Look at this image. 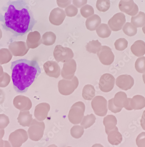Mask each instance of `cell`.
I'll return each mask as SVG.
<instances>
[{
	"label": "cell",
	"instance_id": "cell-1",
	"mask_svg": "<svg viewBox=\"0 0 145 147\" xmlns=\"http://www.w3.org/2000/svg\"><path fill=\"white\" fill-rule=\"evenodd\" d=\"M0 14L3 28L16 37L23 36L31 31L37 21L25 0L9 1Z\"/></svg>",
	"mask_w": 145,
	"mask_h": 147
},
{
	"label": "cell",
	"instance_id": "cell-2",
	"mask_svg": "<svg viewBox=\"0 0 145 147\" xmlns=\"http://www.w3.org/2000/svg\"><path fill=\"white\" fill-rule=\"evenodd\" d=\"M11 69L13 87L19 93L26 92L41 72L36 60L18 59L11 63Z\"/></svg>",
	"mask_w": 145,
	"mask_h": 147
},
{
	"label": "cell",
	"instance_id": "cell-3",
	"mask_svg": "<svg viewBox=\"0 0 145 147\" xmlns=\"http://www.w3.org/2000/svg\"><path fill=\"white\" fill-rule=\"evenodd\" d=\"M85 106L81 101L74 104L69 112L68 118L70 122L73 124H79L84 117Z\"/></svg>",
	"mask_w": 145,
	"mask_h": 147
},
{
	"label": "cell",
	"instance_id": "cell-4",
	"mask_svg": "<svg viewBox=\"0 0 145 147\" xmlns=\"http://www.w3.org/2000/svg\"><path fill=\"white\" fill-rule=\"evenodd\" d=\"M79 83V80L76 76H74L71 80L62 79L58 82V90L61 94L69 95L77 89Z\"/></svg>",
	"mask_w": 145,
	"mask_h": 147
},
{
	"label": "cell",
	"instance_id": "cell-5",
	"mask_svg": "<svg viewBox=\"0 0 145 147\" xmlns=\"http://www.w3.org/2000/svg\"><path fill=\"white\" fill-rule=\"evenodd\" d=\"M53 56L57 62H68L74 57V53L71 49L57 45L53 51Z\"/></svg>",
	"mask_w": 145,
	"mask_h": 147
},
{
	"label": "cell",
	"instance_id": "cell-6",
	"mask_svg": "<svg viewBox=\"0 0 145 147\" xmlns=\"http://www.w3.org/2000/svg\"><path fill=\"white\" fill-rule=\"evenodd\" d=\"M45 128V124L43 122H39L35 119L33 120L28 130L29 138L35 142L39 141L43 137Z\"/></svg>",
	"mask_w": 145,
	"mask_h": 147
},
{
	"label": "cell",
	"instance_id": "cell-7",
	"mask_svg": "<svg viewBox=\"0 0 145 147\" xmlns=\"http://www.w3.org/2000/svg\"><path fill=\"white\" fill-rule=\"evenodd\" d=\"M92 108L96 115L99 116H105L108 112V101L102 96H96L91 102Z\"/></svg>",
	"mask_w": 145,
	"mask_h": 147
},
{
	"label": "cell",
	"instance_id": "cell-8",
	"mask_svg": "<svg viewBox=\"0 0 145 147\" xmlns=\"http://www.w3.org/2000/svg\"><path fill=\"white\" fill-rule=\"evenodd\" d=\"M28 138L27 132L21 129L11 133L9 136V140L12 147H20Z\"/></svg>",
	"mask_w": 145,
	"mask_h": 147
},
{
	"label": "cell",
	"instance_id": "cell-9",
	"mask_svg": "<svg viewBox=\"0 0 145 147\" xmlns=\"http://www.w3.org/2000/svg\"><path fill=\"white\" fill-rule=\"evenodd\" d=\"M115 79L110 74L106 73L102 75L100 79L99 87L103 92L111 91L114 87Z\"/></svg>",
	"mask_w": 145,
	"mask_h": 147
},
{
	"label": "cell",
	"instance_id": "cell-10",
	"mask_svg": "<svg viewBox=\"0 0 145 147\" xmlns=\"http://www.w3.org/2000/svg\"><path fill=\"white\" fill-rule=\"evenodd\" d=\"M126 22L125 14L122 12H118L110 19L108 22V25L112 31H118L122 29Z\"/></svg>",
	"mask_w": 145,
	"mask_h": 147
},
{
	"label": "cell",
	"instance_id": "cell-11",
	"mask_svg": "<svg viewBox=\"0 0 145 147\" xmlns=\"http://www.w3.org/2000/svg\"><path fill=\"white\" fill-rule=\"evenodd\" d=\"M97 55L100 62L104 65H110L114 61V54L112 49L108 46H101V49L98 52Z\"/></svg>",
	"mask_w": 145,
	"mask_h": 147
},
{
	"label": "cell",
	"instance_id": "cell-12",
	"mask_svg": "<svg viewBox=\"0 0 145 147\" xmlns=\"http://www.w3.org/2000/svg\"><path fill=\"white\" fill-rule=\"evenodd\" d=\"M119 8L122 12L131 16H134L139 12L138 6L133 0H121L119 3Z\"/></svg>",
	"mask_w": 145,
	"mask_h": 147
},
{
	"label": "cell",
	"instance_id": "cell-13",
	"mask_svg": "<svg viewBox=\"0 0 145 147\" xmlns=\"http://www.w3.org/2000/svg\"><path fill=\"white\" fill-rule=\"evenodd\" d=\"M131 98H128L126 94L123 92H117L113 98V103L117 108L122 109L124 108L128 111L132 110L130 107Z\"/></svg>",
	"mask_w": 145,
	"mask_h": 147
},
{
	"label": "cell",
	"instance_id": "cell-14",
	"mask_svg": "<svg viewBox=\"0 0 145 147\" xmlns=\"http://www.w3.org/2000/svg\"><path fill=\"white\" fill-rule=\"evenodd\" d=\"M45 73L51 77L57 78L61 74V68L58 63L53 61H48L43 64Z\"/></svg>",
	"mask_w": 145,
	"mask_h": 147
},
{
	"label": "cell",
	"instance_id": "cell-15",
	"mask_svg": "<svg viewBox=\"0 0 145 147\" xmlns=\"http://www.w3.org/2000/svg\"><path fill=\"white\" fill-rule=\"evenodd\" d=\"M65 11L59 8H55L51 11L49 16V21L52 24L61 25L66 17Z\"/></svg>",
	"mask_w": 145,
	"mask_h": 147
},
{
	"label": "cell",
	"instance_id": "cell-16",
	"mask_svg": "<svg viewBox=\"0 0 145 147\" xmlns=\"http://www.w3.org/2000/svg\"><path fill=\"white\" fill-rule=\"evenodd\" d=\"M116 84L122 90H128L132 88L134 85V78L130 75H122L117 78Z\"/></svg>",
	"mask_w": 145,
	"mask_h": 147
},
{
	"label": "cell",
	"instance_id": "cell-17",
	"mask_svg": "<svg viewBox=\"0 0 145 147\" xmlns=\"http://www.w3.org/2000/svg\"><path fill=\"white\" fill-rule=\"evenodd\" d=\"M76 70V63L74 59H72L68 62L65 63L61 71V76L66 79H72L74 78Z\"/></svg>",
	"mask_w": 145,
	"mask_h": 147
},
{
	"label": "cell",
	"instance_id": "cell-18",
	"mask_svg": "<svg viewBox=\"0 0 145 147\" xmlns=\"http://www.w3.org/2000/svg\"><path fill=\"white\" fill-rule=\"evenodd\" d=\"M50 109V105L47 103H42L36 107L35 116L39 121H43L47 117Z\"/></svg>",
	"mask_w": 145,
	"mask_h": 147
},
{
	"label": "cell",
	"instance_id": "cell-19",
	"mask_svg": "<svg viewBox=\"0 0 145 147\" xmlns=\"http://www.w3.org/2000/svg\"><path fill=\"white\" fill-rule=\"evenodd\" d=\"M108 141L112 145H118L122 141V136L118 131V128L116 126L108 134Z\"/></svg>",
	"mask_w": 145,
	"mask_h": 147
},
{
	"label": "cell",
	"instance_id": "cell-20",
	"mask_svg": "<svg viewBox=\"0 0 145 147\" xmlns=\"http://www.w3.org/2000/svg\"><path fill=\"white\" fill-rule=\"evenodd\" d=\"M130 105L132 110L142 109L145 107V98L139 95L135 96L131 98Z\"/></svg>",
	"mask_w": 145,
	"mask_h": 147
},
{
	"label": "cell",
	"instance_id": "cell-21",
	"mask_svg": "<svg viewBox=\"0 0 145 147\" xmlns=\"http://www.w3.org/2000/svg\"><path fill=\"white\" fill-rule=\"evenodd\" d=\"M101 23V19L98 15H94L87 18L86 22V26L90 31L96 30Z\"/></svg>",
	"mask_w": 145,
	"mask_h": 147
},
{
	"label": "cell",
	"instance_id": "cell-22",
	"mask_svg": "<svg viewBox=\"0 0 145 147\" xmlns=\"http://www.w3.org/2000/svg\"><path fill=\"white\" fill-rule=\"evenodd\" d=\"M132 53L137 57H142L145 54V42L142 40H137L131 47Z\"/></svg>",
	"mask_w": 145,
	"mask_h": 147
},
{
	"label": "cell",
	"instance_id": "cell-23",
	"mask_svg": "<svg viewBox=\"0 0 145 147\" xmlns=\"http://www.w3.org/2000/svg\"><path fill=\"white\" fill-rule=\"evenodd\" d=\"M104 125L105 127V131L107 134L116 127L117 120L116 117L112 115H107L104 119Z\"/></svg>",
	"mask_w": 145,
	"mask_h": 147
},
{
	"label": "cell",
	"instance_id": "cell-24",
	"mask_svg": "<svg viewBox=\"0 0 145 147\" xmlns=\"http://www.w3.org/2000/svg\"><path fill=\"white\" fill-rule=\"evenodd\" d=\"M131 24L136 28H142L145 25V13L140 11L136 16L131 18Z\"/></svg>",
	"mask_w": 145,
	"mask_h": 147
},
{
	"label": "cell",
	"instance_id": "cell-25",
	"mask_svg": "<svg viewBox=\"0 0 145 147\" xmlns=\"http://www.w3.org/2000/svg\"><path fill=\"white\" fill-rule=\"evenodd\" d=\"M98 36L102 38H108L112 34V30L107 24H100L96 29Z\"/></svg>",
	"mask_w": 145,
	"mask_h": 147
},
{
	"label": "cell",
	"instance_id": "cell-26",
	"mask_svg": "<svg viewBox=\"0 0 145 147\" xmlns=\"http://www.w3.org/2000/svg\"><path fill=\"white\" fill-rule=\"evenodd\" d=\"M96 91L94 86L91 85H86L82 90V97L85 100H90L95 96Z\"/></svg>",
	"mask_w": 145,
	"mask_h": 147
},
{
	"label": "cell",
	"instance_id": "cell-27",
	"mask_svg": "<svg viewBox=\"0 0 145 147\" xmlns=\"http://www.w3.org/2000/svg\"><path fill=\"white\" fill-rule=\"evenodd\" d=\"M56 40V35L51 31L44 33L42 36V43L46 46L52 45L55 43Z\"/></svg>",
	"mask_w": 145,
	"mask_h": 147
},
{
	"label": "cell",
	"instance_id": "cell-28",
	"mask_svg": "<svg viewBox=\"0 0 145 147\" xmlns=\"http://www.w3.org/2000/svg\"><path fill=\"white\" fill-rule=\"evenodd\" d=\"M101 46L102 45L101 43L98 40H92L87 44V45H86V49L90 53L96 54L100 50Z\"/></svg>",
	"mask_w": 145,
	"mask_h": 147
},
{
	"label": "cell",
	"instance_id": "cell-29",
	"mask_svg": "<svg viewBox=\"0 0 145 147\" xmlns=\"http://www.w3.org/2000/svg\"><path fill=\"white\" fill-rule=\"evenodd\" d=\"M95 116L93 114L85 116L82 119V122L81 123V125L84 129H87L94 124L95 123Z\"/></svg>",
	"mask_w": 145,
	"mask_h": 147
},
{
	"label": "cell",
	"instance_id": "cell-30",
	"mask_svg": "<svg viewBox=\"0 0 145 147\" xmlns=\"http://www.w3.org/2000/svg\"><path fill=\"white\" fill-rule=\"evenodd\" d=\"M123 31L127 36L132 37L135 36L137 33V28L132 24L127 22L123 27Z\"/></svg>",
	"mask_w": 145,
	"mask_h": 147
},
{
	"label": "cell",
	"instance_id": "cell-31",
	"mask_svg": "<svg viewBox=\"0 0 145 147\" xmlns=\"http://www.w3.org/2000/svg\"><path fill=\"white\" fill-rule=\"evenodd\" d=\"M18 118L19 123L22 126H29L32 122V115H29V113H25L24 114L20 115Z\"/></svg>",
	"mask_w": 145,
	"mask_h": 147
},
{
	"label": "cell",
	"instance_id": "cell-32",
	"mask_svg": "<svg viewBox=\"0 0 145 147\" xmlns=\"http://www.w3.org/2000/svg\"><path fill=\"white\" fill-rule=\"evenodd\" d=\"M28 39L33 43L34 47H37L42 43L40 34L37 31L30 32L28 35Z\"/></svg>",
	"mask_w": 145,
	"mask_h": 147
},
{
	"label": "cell",
	"instance_id": "cell-33",
	"mask_svg": "<svg viewBox=\"0 0 145 147\" xmlns=\"http://www.w3.org/2000/svg\"><path fill=\"white\" fill-rule=\"evenodd\" d=\"M110 0H98L96 1V8L101 12H106L110 8Z\"/></svg>",
	"mask_w": 145,
	"mask_h": 147
},
{
	"label": "cell",
	"instance_id": "cell-34",
	"mask_svg": "<svg viewBox=\"0 0 145 147\" xmlns=\"http://www.w3.org/2000/svg\"><path fill=\"white\" fill-rule=\"evenodd\" d=\"M82 16L85 18H88L94 14V10L92 6L89 5H85L80 9Z\"/></svg>",
	"mask_w": 145,
	"mask_h": 147
},
{
	"label": "cell",
	"instance_id": "cell-35",
	"mask_svg": "<svg viewBox=\"0 0 145 147\" xmlns=\"http://www.w3.org/2000/svg\"><path fill=\"white\" fill-rule=\"evenodd\" d=\"M84 130L82 126L74 125L71 129V134L72 137L76 139L80 138L84 134Z\"/></svg>",
	"mask_w": 145,
	"mask_h": 147
},
{
	"label": "cell",
	"instance_id": "cell-36",
	"mask_svg": "<svg viewBox=\"0 0 145 147\" xmlns=\"http://www.w3.org/2000/svg\"><path fill=\"white\" fill-rule=\"evenodd\" d=\"M135 68L140 73H145V57H142L137 59L135 63Z\"/></svg>",
	"mask_w": 145,
	"mask_h": 147
},
{
	"label": "cell",
	"instance_id": "cell-37",
	"mask_svg": "<svg viewBox=\"0 0 145 147\" xmlns=\"http://www.w3.org/2000/svg\"><path fill=\"white\" fill-rule=\"evenodd\" d=\"M128 42L124 38H120L117 40L114 43V46L116 50L123 51L128 47Z\"/></svg>",
	"mask_w": 145,
	"mask_h": 147
},
{
	"label": "cell",
	"instance_id": "cell-38",
	"mask_svg": "<svg viewBox=\"0 0 145 147\" xmlns=\"http://www.w3.org/2000/svg\"><path fill=\"white\" fill-rule=\"evenodd\" d=\"M65 10L66 15L68 17H74L78 14V8L73 5H68L65 8Z\"/></svg>",
	"mask_w": 145,
	"mask_h": 147
},
{
	"label": "cell",
	"instance_id": "cell-39",
	"mask_svg": "<svg viewBox=\"0 0 145 147\" xmlns=\"http://www.w3.org/2000/svg\"><path fill=\"white\" fill-rule=\"evenodd\" d=\"M138 147H145V132L140 133L136 139Z\"/></svg>",
	"mask_w": 145,
	"mask_h": 147
},
{
	"label": "cell",
	"instance_id": "cell-40",
	"mask_svg": "<svg viewBox=\"0 0 145 147\" xmlns=\"http://www.w3.org/2000/svg\"><path fill=\"white\" fill-rule=\"evenodd\" d=\"M108 109L110 111L114 113H118L122 111V109L117 108L114 105L113 98L110 99L108 101Z\"/></svg>",
	"mask_w": 145,
	"mask_h": 147
},
{
	"label": "cell",
	"instance_id": "cell-41",
	"mask_svg": "<svg viewBox=\"0 0 145 147\" xmlns=\"http://www.w3.org/2000/svg\"><path fill=\"white\" fill-rule=\"evenodd\" d=\"M9 123V119L4 115H0V129L6 127Z\"/></svg>",
	"mask_w": 145,
	"mask_h": 147
},
{
	"label": "cell",
	"instance_id": "cell-42",
	"mask_svg": "<svg viewBox=\"0 0 145 147\" xmlns=\"http://www.w3.org/2000/svg\"><path fill=\"white\" fill-rule=\"evenodd\" d=\"M56 1L57 5L60 8L64 9L71 4L72 0H56Z\"/></svg>",
	"mask_w": 145,
	"mask_h": 147
},
{
	"label": "cell",
	"instance_id": "cell-43",
	"mask_svg": "<svg viewBox=\"0 0 145 147\" xmlns=\"http://www.w3.org/2000/svg\"><path fill=\"white\" fill-rule=\"evenodd\" d=\"M72 3L77 8H80L87 4V0H73Z\"/></svg>",
	"mask_w": 145,
	"mask_h": 147
},
{
	"label": "cell",
	"instance_id": "cell-44",
	"mask_svg": "<svg viewBox=\"0 0 145 147\" xmlns=\"http://www.w3.org/2000/svg\"><path fill=\"white\" fill-rule=\"evenodd\" d=\"M141 125L143 129L145 130V110L143 111L140 120Z\"/></svg>",
	"mask_w": 145,
	"mask_h": 147
},
{
	"label": "cell",
	"instance_id": "cell-45",
	"mask_svg": "<svg viewBox=\"0 0 145 147\" xmlns=\"http://www.w3.org/2000/svg\"><path fill=\"white\" fill-rule=\"evenodd\" d=\"M5 135V130L4 129H0V140H2Z\"/></svg>",
	"mask_w": 145,
	"mask_h": 147
},
{
	"label": "cell",
	"instance_id": "cell-46",
	"mask_svg": "<svg viewBox=\"0 0 145 147\" xmlns=\"http://www.w3.org/2000/svg\"><path fill=\"white\" fill-rule=\"evenodd\" d=\"M4 147H11V145L8 141H4Z\"/></svg>",
	"mask_w": 145,
	"mask_h": 147
},
{
	"label": "cell",
	"instance_id": "cell-47",
	"mask_svg": "<svg viewBox=\"0 0 145 147\" xmlns=\"http://www.w3.org/2000/svg\"><path fill=\"white\" fill-rule=\"evenodd\" d=\"M92 147H104L103 145H101V144H94L93 145Z\"/></svg>",
	"mask_w": 145,
	"mask_h": 147
},
{
	"label": "cell",
	"instance_id": "cell-48",
	"mask_svg": "<svg viewBox=\"0 0 145 147\" xmlns=\"http://www.w3.org/2000/svg\"><path fill=\"white\" fill-rule=\"evenodd\" d=\"M4 140H0V147H4Z\"/></svg>",
	"mask_w": 145,
	"mask_h": 147
},
{
	"label": "cell",
	"instance_id": "cell-49",
	"mask_svg": "<svg viewBox=\"0 0 145 147\" xmlns=\"http://www.w3.org/2000/svg\"><path fill=\"white\" fill-rule=\"evenodd\" d=\"M142 79H143V82L145 84V73H143V75H142Z\"/></svg>",
	"mask_w": 145,
	"mask_h": 147
},
{
	"label": "cell",
	"instance_id": "cell-50",
	"mask_svg": "<svg viewBox=\"0 0 145 147\" xmlns=\"http://www.w3.org/2000/svg\"><path fill=\"white\" fill-rule=\"evenodd\" d=\"M142 30L144 34H145V25L142 27Z\"/></svg>",
	"mask_w": 145,
	"mask_h": 147
},
{
	"label": "cell",
	"instance_id": "cell-51",
	"mask_svg": "<svg viewBox=\"0 0 145 147\" xmlns=\"http://www.w3.org/2000/svg\"><path fill=\"white\" fill-rule=\"evenodd\" d=\"M48 147H57L56 145H54V144H51V145H49Z\"/></svg>",
	"mask_w": 145,
	"mask_h": 147
},
{
	"label": "cell",
	"instance_id": "cell-52",
	"mask_svg": "<svg viewBox=\"0 0 145 147\" xmlns=\"http://www.w3.org/2000/svg\"><path fill=\"white\" fill-rule=\"evenodd\" d=\"M70 147V146H69V147Z\"/></svg>",
	"mask_w": 145,
	"mask_h": 147
},
{
	"label": "cell",
	"instance_id": "cell-53",
	"mask_svg": "<svg viewBox=\"0 0 145 147\" xmlns=\"http://www.w3.org/2000/svg\"><path fill=\"white\" fill-rule=\"evenodd\" d=\"M125 1H127V0H125Z\"/></svg>",
	"mask_w": 145,
	"mask_h": 147
}]
</instances>
